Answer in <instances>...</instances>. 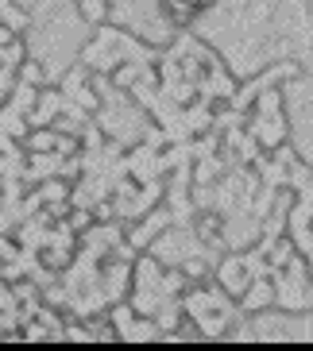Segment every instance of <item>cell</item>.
Returning a JSON list of instances; mask_svg holds the SVG:
<instances>
[{
  "label": "cell",
  "mask_w": 313,
  "mask_h": 351,
  "mask_svg": "<svg viewBox=\"0 0 313 351\" xmlns=\"http://www.w3.org/2000/svg\"><path fill=\"white\" fill-rule=\"evenodd\" d=\"M213 282H217L232 301H240L244 289L251 286V274H248V267H244L240 255H229V258H220V267L213 270Z\"/></svg>",
  "instance_id": "cell-1"
},
{
  "label": "cell",
  "mask_w": 313,
  "mask_h": 351,
  "mask_svg": "<svg viewBox=\"0 0 313 351\" xmlns=\"http://www.w3.org/2000/svg\"><path fill=\"white\" fill-rule=\"evenodd\" d=\"M275 286L267 278H251V286L244 289V298H240V309L248 313V317H259V313H267L275 305Z\"/></svg>",
  "instance_id": "cell-2"
},
{
  "label": "cell",
  "mask_w": 313,
  "mask_h": 351,
  "mask_svg": "<svg viewBox=\"0 0 313 351\" xmlns=\"http://www.w3.org/2000/svg\"><path fill=\"white\" fill-rule=\"evenodd\" d=\"M54 143H58V128H32V132L23 135V151H27V155L54 151Z\"/></svg>",
  "instance_id": "cell-3"
},
{
  "label": "cell",
  "mask_w": 313,
  "mask_h": 351,
  "mask_svg": "<svg viewBox=\"0 0 313 351\" xmlns=\"http://www.w3.org/2000/svg\"><path fill=\"white\" fill-rule=\"evenodd\" d=\"M78 12H82L85 23L101 27V23H108V16H113V4H108V0H78Z\"/></svg>",
  "instance_id": "cell-4"
},
{
  "label": "cell",
  "mask_w": 313,
  "mask_h": 351,
  "mask_svg": "<svg viewBox=\"0 0 313 351\" xmlns=\"http://www.w3.org/2000/svg\"><path fill=\"white\" fill-rule=\"evenodd\" d=\"M220 224H224V220H220L217 213H201L198 217V239L209 243V247H220Z\"/></svg>",
  "instance_id": "cell-5"
},
{
  "label": "cell",
  "mask_w": 313,
  "mask_h": 351,
  "mask_svg": "<svg viewBox=\"0 0 313 351\" xmlns=\"http://www.w3.org/2000/svg\"><path fill=\"white\" fill-rule=\"evenodd\" d=\"M35 97H39V89H35V85H23V82H16V89H12L8 93V101L4 104H12V108H16V112H32L35 108Z\"/></svg>",
  "instance_id": "cell-6"
},
{
  "label": "cell",
  "mask_w": 313,
  "mask_h": 351,
  "mask_svg": "<svg viewBox=\"0 0 313 351\" xmlns=\"http://www.w3.org/2000/svg\"><path fill=\"white\" fill-rule=\"evenodd\" d=\"M27 58H32V54H27V43H23V35H16L8 47H0V62L8 66V70H20Z\"/></svg>",
  "instance_id": "cell-7"
},
{
  "label": "cell",
  "mask_w": 313,
  "mask_h": 351,
  "mask_svg": "<svg viewBox=\"0 0 313 351\" xmlns=\"http://www.w3.org/2000/svg\"><path fill=\"white\" fill-rule=\"evenodd\" d=\"M16 73H20L23 85H35V89H43V85L51 82V73H47V66H43L39 58H27V62H23Z\"/></svg>",
  "instance_id": "cell-8"
},
{
  "label": "cell",
  "mask_w": 313,
  "mask_h": 351,
  "mask_svg": "<svg viewBox=\"0 0 313 351\" xmlns=\"http://www.w3.org/2000/svg\"><path fill=\"white\" fill-rule=\"evenodd\" d=\"M16 82H20V73L8 70V66H0V104L8 101V93L16 89Z\"/></svg>",
  "instance_id": "cell-9"
},
{
  "label": "cell",
  "mask_w": 313,
  "mask_h": 351,
  "mask_svg": "<svg viewBox=\"0 0 313 351\" xmlns=\"http://www.w3.org/2000/svg\"><path fill=\"white\" fill-rule=\"evenodd\" d=\"M0 213H4V193H0Z\"/></svg>",
  "instance_id": "cell-10"
},
{
  "label": "cell",
  "mask_w": 313,
  "mask_h": 351,
  "mask_svg": "<svg viewBox=\"0 0 313 351\" xmlns=\"http://www.w3.org/2000/svg\"><path fill=\"white\" fill-rule=\"evenodd\" d=\"M310 16H313V0H310Z\"/></svg>",
  "instance_id": "cell-11"
},
{
  "label": "cell",
  "mask_w": 313,
  "mask_h": 351,
  "mask_svg": "<svg viewBox=\"0 0 313 351\" xmlns=\"http://www.w3.org/2000/svg\"><path fill=\"white\" fill-rule=\"evenodd\" d=\"M0 66H4V62H0Z\"/></svg>",
  "instance_id": "cell-12"
}]
</instances>
